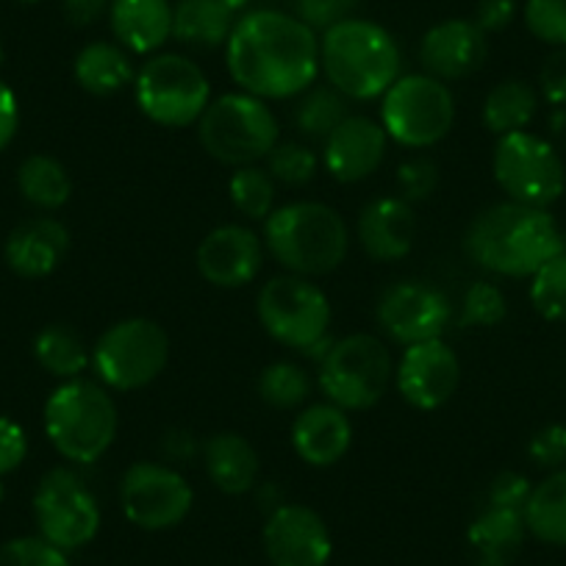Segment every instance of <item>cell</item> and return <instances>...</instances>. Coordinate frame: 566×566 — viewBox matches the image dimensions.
Listing matches in <instances>:
<instances>
[{
    "label": "cell",
    "mask_w": 566,
    "mask_h": 566,
    "mask_svg": "<svg viewBox=\"0 0 566 566\" xmlns=\"http://www.w3.org/2000/svg\"><path fill=\"white\" fill-rule=\"evenodd\" d=\"M231 78L261 101H283L312 90L319 73V40L312 25L272 9L237 20L226 42Z\"/></svg>",
    "instance_id": "1"
},
{
    "label": "cell",
    "mask_w": 566,
    "mask_h": 566,
    "mask_svg": "<svg viewBox=\"0 0 566 566\" xmlns=\"http://www.w3.org/2000/svg\"><path fill=\"white\" fill-rule=\"evenodd\" d=\"M464 250L494 275L527 277L555 255L566 253L564 233L547 209L509 203L489 206L467 228Z\"/></svg>",
    "instance_id": "2"
},
{
    "label": "cell",
    "mask_w": 566,
    "mask_h": 566,
    "mask_svg": "<svg viewBox=\"0 0 566 566\" xmlns=\"http://www.w3.org/2000/svg\"><path fill=\"white\" fill-rule=\"evenodd\" d=\"M319 67L345 97L373 101L400 78V51L395 36L378 23L347 18L319 40Z\"/></svg>",
    "instance_id": "3"
},
{
    "label": "cell",
    "mask_w": 566,
    "mask_h": 566,
    "mask_svg": "<svg viewBox=\"0 0 566 566\" xmlns=\"http://www.w3.org/2000/svg\"><path fill=\"white\" fill-rule=\"evenodd\" d=\"M264 242L292 275L314 277L328 275L345 261L350 233L336 209L314 200H297L266 217Z\"/></svg>",
    "instance_id": "4"
},
{
    "label": "cell",
    "mask_w": 566,
    "mask_h": 566,
    "mask_svg": "<svg viewBox=\"0 0 566 566\" xmlns=\"http://www.w3.org/2000/svg\"><path fill=\"white\" fill-rule=\"evenodd\" d=\"M119 417L112 395L86 378L64 380L45 402V433L59 455L95 464L117 439Z\"/></svg>",
    "instance_id": "5"
},
{
    "label": "cell",
    "mask_w": 566,
    "mask_h": 566,
    "mask_svg": "<svg viewBox=\"0 0 566 566\" xmlns=\"http://www.w3.org/2000/svg\"><path fill=\"white\" fill-rule=\"evenodd\" d=\"M198 134L206 154L231 167H250L266 159L281 142L272 108L250 92H228L211 101L198 119Z\"/></svg>",
    "instance_id": "6"
},
{
    "label": "cell",
    "mask_w": 566,
    "mask_h": 566,
    "mask_svg": "<svg viewBox=\"0 0 566 566\" xmlns=\"http://www.w3.org/2000/svg\"><path fill=\"white\" fill-rule=\"evenodd\" d=\"M136 106L150 123L187 128L198 123L211 103V86L203 70L181 53H159L142 64L134 81Z\"/></svg>",
    "instance_id": "7"
},
{
    "label": "cell",
    "mask_w": 566,
    "mask_h": 566,
    "mask_svg": "<svg viewBox=\"0 0 566 566\" xmlns=\"http://www.w3.org/2000/svg\"><path fill=\"white\" fill-rule=\"evenodd\" d=\"M391 378L395 364L389 347L373 334H353L334 342L328 356L319 361V389L328 402L345 411H367L378 406Z\"/></svg>",
    "instance_id": "8"
},
{
    "label": "cell",
    "mask_w": 566,
    "mask_h": 566,
    "mask_svg": "<svg viewBox=\"0 0 566 566\" xmlns=\"http://www.w3.org/2000/svg\"><path fill=\"white\" fill-rule=\"evenodd\" d=\"M455 123V97L433 75H402L386 90L380 125L402 148H431Z\"/></svg>",
    "instance_id": "9"
},
{
    "label": "cell",
    "mask_w": 566,
    "mask_h": 566,
    "mask_svg": "<svg viewBox=\"0 0 566 566\" xmlns=\"http://www.w3.org/2000/svg\"><path fill=\"white\" fill-rule=\"evenodd\" d=\"M170 361V336L159 323L130 317L114 323L92 347L97 378L117 391H136L154 384Z\"/></svg>",
    "instance_id": "10"
},
{
    "label": "cell",
    "mask_w": 566,
    "mask_h": 566,
    "mask_svg": "<svg viewBox=\"0 0 566 566\" xmlns=\"http://www.w3.org/2000/svg\"><path fill=\"white\" fill-rule=\"evenodd\" d=\"M492 165L500 189L514 203L547 209L566 189L564 161L553 142L527 130L500 136Z\"/></svg>",
    "instance_id": "11"
},
{
    "label": "cell",
    "mask_w": 566,
    "mask_h": 566,
    "mask_svg": "<svg viewBox=\"0 0 566 566\" xmlns=\"http://www.w3.org/2000/svg\"><path fill=\"white\" fill-rule=\"evenodd\" d=\"M259 319L283 347L306 353L328 336L331 301L303 275H281L259 292Z\"/></svg>",
    "instance_id": "12"
},
{
    "label": "cell",
    "mask_w": 566,
    "mask_h": 566,
    "mask_svg": "<svg viewBox=\"0 0 566 566\" xmlns=\"http://www.w3.org/2000/svg\"><path fill=\"white\" fill-rule=\"evenodd\" d=\"M34 520L40 536L53 547L78 549L101 531V505L73 470L48 472L34 492Z\"/></svg>",
    "instance_id": "13"
},
{
    "label": "cell",
    "mask_w": 566,
    "mask_h": 566,
    "mask_svg": "<svg viewBox=\"0 0 566 566\" xmlns=\"http://www.w3.org/2000/svg\"><path fill=\"white\" fill-rule=\"evenodd\" d=\"M119 505L130 525L142 531H170L189 516L195 492L172 467L136 461L119 483Z\"/></svg>",
    "instance_id": "14"
},
{
    "label": "cell",
    "mask_w": 566,
    "mask_h": 566,
    "mask_svg": "<svg viewBox=\"0 0 566 566\" xmlns=\"http://www.w3.org/2000/svg\"><path fill=\"white\" fill-rule=\"evenodd\" d=\"M378 325L397 345L411 347L419 342L442 339L453 317L448 295L428 281H400L380 295Z\"/></svg>",
    "instance_id": "15"
},
{
    "label": "cell",
    "mask_w": 566,
    "mask_h": 566,
    "mask_svg": "<svg viewBox=\"0 0 566 566\" xmlns=\"http://www.w3.org/2000/svg\"><path fill=\"white\" fill-rule=\"evenodd\" d=\"M264 553L272 566H328L334 542L323 516L308 505L281 503L264 522Z\"/></svg>",
    "instance_id": "16"
},
{
    "label": "cell",
    "mask_w": 566,
    "mask_h": 566,
    "mask_svg": "<svg viewBox=\"0 0 566 566\" xmlns=\"http://www.w3.org/2000/svg\"><path fill=\"white\" fill-rule=\"evenodd\" d=\"M397 391L419 411H437L461 386V361L442 339L406 347L395 369Z\"/></svg>",
    "instance_id": "17"
},
{
    "label": "cell",
    "mask_w": 566,
    "mask_h": 566,
    "mask_svg": "<svg viewBox=\"0 0 566 566\" xmlns=\"http://www.w3.org/2000/svg\"><path fill=\"white\" fill-rule=\"evenodd\" d=\"M200 275L220 290H239L255 281L264 264L261 239L244 226H220L203 237L195 253Z\"/></svg>",
    "instance_id": "18"
},
{
    "label": "cell",
    "mask_w": 566,
    "mask_h": 566,
    "mask_svg": "<svg viewBox=\"0 0 566 566\" xmlns=\"http://www.w3.org/2000/svg\"><path fill=\"white\" fill-rule=\"evenodd\" d=\"M489 53L486 34L475 20H444L422 36L419 62L439 81H461L483 67Z\"/></svg>",
    "instance_id": "19"
},
{
    "label": "cell",
    "mask_w": 566,
    "mask_h": 566,
    "mask_svg": "<svg viewBox=\"0 0 566 566\" xmlns=\"http://www.w3.org/2000/svg\"><path fill=\"white\" fill-rule=\"evenodd\" d=\"M384 125L361 114H347L345 123L325 139L323 165L339 184H358L373 176L386 156Z\"/></svg>",
    "instance_id": "20"
},
{
    "label": "cell",
    "mask_w": 566,
    "mask_h": 566,
    "mask_svg": "<svg viewBox=\"0 0 566 566\" xmlns=\"http://www.w3.org/2000/svg\"><path fill=\"white\" fill-rule=\"evenodd\" d=\"M292 444L308 467L339 464L353 444L350 417L334 402H314L297 413L292 424Z\"/></svg>",
    "instance_id": "21"
},
{
    "label": "cell",
    "mask_w": 566,
    "mask_h": 566,
    "mask_svg": "<svg viewBox=\"0 0 566 566\" xmlns=\"http://www.w3.org/2000/svg\"><path fill=\"white\" fill-rule=\"evenodd\" d=\"M417 239L413 206L402 198H378L358 217V242L373 261H400Z\"/></svg>",
    "instance_id": "22"
},
{
    "label": "cell",
    "mask_w": 566,
    "mask_h": 566,
    "mask_svg": "<svg viewBox=\"0 0 566 566\" xmlns=\"http://www.w3.org/2000/svg\"><path fill=\"white\" fill-rule=\"evenodd\" d=\"M70 250V233L53 217H36L14 228L7 239V264L20 277H45Z\"/></svg>",
    "instance_id": "23"
},
{
    "label": "cell",
    "mask_w": 566,
    "mask_h": 566,
    "mask_svg": "<svg viewBox=\"0 0 566 566\" xmlns=\"http://www.w3.org/2000/svg\"><path fill=\"white\" fill-rule=\"evenodd\" d=\"M108 20L119 45L134 53H154L172 36L170 0H112Z\"/></svg>",
    "instance_id": "24"
},
{
    "label": "cell",
    "mask_w": 566,
    "mask_h": 566,
    "mask_svg": "<svg viewBox=\"0 0 566 566\" xmlns=\"http://www.w3.org/2000/svg\"><path fill=\"white\" fill-rule=\"evenodd\" d=\"M527 525L522 511L486 505L467 531L475 566H511L525 544Z\"/></svg>",
    "instance_id": "25"
},
{
    "label": "cell",
    "mask_w": 566,
    "mask_h": 566,
    "mask_svg": "<svg viewBox=\"0 0 566 566\" xmlns=\"http://www.w3.org/2000/svg\"><path fill=\"white\" fill-rule=\"evenodd\" d=\"M206 472L226 494H244L259 483L261 461L253 444L239 433H217L203 448Z\"/></svg>",
    "instance_id": "26"
},
{
    "label": "cell",
    "mask_w": 566,
    "mask_h": 566,
    "mask_svg": "<svg viewBox=\"0 0 566 566\" xmlns=\"http://www.w3.org/2000/svg\"><path fill=\"white\" fill-rule=\"evenodd\" d=\"M237 12L231 0H178L172 9V36L189 48H217L231 36Z\"/></svg>",
    "instance_id": "27"
},
{
    "label": "cell",
    "mask_w": 566,
    "mask_h": 566,
    "mask_svg": "<svg viewBox=\"0 0 566 566\" xmlns=\"http://www.w3.org/2000/svg\"><path fill=\"white\" fill-rule=\"evenodd\" d=\"M73 73L81 90L97 97L117 95L119 90H125L134 81L128 53L114 45V42H90L86 48H81V53L75 56Z\"/></svg>",
    "instance_id": "28"
},
{
    "label": "cell",
    "mask_w": 566,
    "mask_h": 566,
    "mask_svg": "<svg viewBox=\"0 0 566 566\" xmlns=\"http://www.w3.org/2000/svg\"><path fill=\"white\" fill-rule=\"evenodd\" d=\"M522 514L527 533H533L538 542L566 547V467L533 486Z\"/></svg>",
    "instance_id": "29"
},
{
    "label": "cell",
    "mask_w": 566,
    "mask_h": 566,
    "mask_svg": "<svg viewBox=\"0 0 566 566\" xmlns=\"http://www.w3.org/2000/svg\"><path fill=\"white\" fill-rule=\"evenodd\" d=\"M18 189L31 206L45 211L62 209L73 195L67 167L45 154L29 156L18 170Z\"/></svg>",
    "instance_id": "30"
},
{
    "label": "cell",
    "mask_w": 566,
    "mask_h": 566,
    "mask_svg": "<svg viewBox=\"0 0 566 566\" xmlns=\"http://www.w3.org/2000/svg\"><path fill=\"white\" fill-rule=\"evenodd\" d=\"M538 106V95L525 81H503L483 101V123L492 134L505 136L525 130Z\"/></svg>",
    "instance_id": "31"
},
{
    "label": "cell",
    "mask_w": 566,
    "mask_h": 566,
    "mask_svg": "<svg viewBox=\"0 0 566 566\" xmlns=\"http://www.w3.org/2000/svg\"><path fill=\"white\" fill-rule=\"evenodd\" d=\"M34 356L45 373L62 380L81 378V373L92 364L84 339L70 325H48V328H42L34 339Z\"/></svg>",
    "instance_id": "32"
},
{
    "label": "cell",
    "mask_w": 566,
    "mask_h": 566,
    "mask_svg": "<svg viewBox=\"0 0 566 566\" xmlns=\"http://www.w3.org/2000/svg\"><path fill=\"white\" fill-rule=\"evenodd\" d=\"M295 119L303 134L328 139L347 119V97L334 86H314L297 103Z\"/></svg>",
    "instance_id": "33"
},
{
    "label": "cell",
    "mask_w": 566,
    "mask_h": 566,
    "mask_svg": "<svg viewBox=\"0 0 566 566\" xmlns=\"http://www.w3.org/2000/svg\"><path fill=\"white\" fill-rule=\"evenodd\" d=\"M228 195L239 214L248 220H266L275 211V181L259 167H239L228 181Z\"/></svg>",
    "instance_id": "34"
},
{
    "label": "cell",
    "mask_w": 566,
    "mask_h": 566,
    "mask_svg": "<svg viewBox=\"0 0 566 566\" xmlns=\"http://www.w3.org/2000/svg\"><path fill=\"white\" fill-rule=\"evenodd\" d=\"M312 395V380L301 364L275 361L261 373L259 378V397L272 408H297Z\"/></svg>",
    "instance_id": "35"
},
{
    "label": "cell",
    "mask_w": 566,
    "mask_h": 566,
    "mask_svg": "<svg viewBox=\"0 0 566 566\" xmlns=\"http://www.w3.org/2000/svg\"><path fill=\"white\" fill-rule=\"evenodd\" d=\"M531 277L533 308L549 323H566V253L549 259Z\"/></svg>",
    "instance_id": "36"
},
{
    "label": "cell",
    "mask_w": 566,
    "mask_h": 566,
    "mask_svg": "<svg viewBox=\"0 0 566 566\" xmlns=\"http://www.w3.org/2000/svg\"><path fill=\"white\" fill-rule=\"evenodd\" d=\"M505 314H509V303H505L500 286L478 281L464 292L459 328H494V325L503 323Z\"/></svg>",
    "instance_id": "37"
},
{
    "label": "cell",
    "mask_w": 566,
    "mask_h": 566,
    "mask_svg": "<svg viewBox=\"0 0 566 566\" xmlns=\"http://www.w3.org/2000/svg\"><path fill=\"white\" fill-rule=\"evenodd\" d=\"M266 172L272 181L286 187H303L317 176V156L297 142H277L266 156Z\"/></svg>",
    "instance_id": "38"
},
{
    "label": "cell",
    "mask_w": 566,
    "mask_h": 566,
    "mask_svg": "<svg viewBox=\"0 0 566 566\" xmlns=\"http://www.w3.org/2000/svg\"><path fill=\"white\" fill-rule=\"evenodd\" d=\"M0 566H70V560L42 536H23L0 544Z\"/></svg>",
    "instance_id": "39"
},
{
    "label": "cell",
    "mask_w": 566,
    "mask_h": 566,
    "mask_svg": "<svg viewBox=\"0 0 566 566\" xmlns=\"http://www.w3.org/2000/svg\"><path fill=\"white\" fill-rule=\"evenodd\" d=\"M525 23L536 40L566 48V0H527Z\"/></svg>",
    "instance_id": "40"
},
{
    "label": "cell",
    "mask_w": 566,
    "mask_h": 566,
    "mask_svg": "<svg viewBox=\"0 0 566 566\" xmlns=\"http://www.w3.org/2000/svg\"><path fill=\"white\" fill-rule=\"evenodd\" d=\"M397 184H400L402 200H408V203H422V200H428L437 192L439 167L431 159H424V156L408 159L397 170Z\"/></svg>",
    "instance_id": "41"
},
{
    "label": "cell",
    "mask_w": 566,
    "mask_h": 566,
    "mask_svg": "<svg viewBox=\"0 0 566 566\" xmlns=\"http://www.w3.org/2000/svg\"><path fill=\"white\" fill-rule=\"evenodd\" d=\"M533 464L544 470H560L566 464V424H547L527 444Z\"/></svg>",
    "instance_id": "42"
},
{
    "label": "cell",
    "mask_w": 566,
    "mask_h": 566,
    "mask_svg": "<svg viewBox=\"0 0 566 566\" xmlns=\"http://www.w3.org/2000/svg\"><path fill=\"white\" fill-rule=\"evenodd\" d=\"M295 3L303 23L325 31L350 18L353 9L358 7V0H295Z\"/></svg>",
    "instance_id": "43"
},
{
    "label": "cell",
    "mask_w": 566,
    "mask_h": 566,
    "mask_svg": "<svg viewBox=\"0 0 566 566\" xmlns=\"http://www.w3.org/2000/svg\"><path fill=\"white\" fill-rule=\"evenodd\" d=\"M533 486L525 475L520 472H503L492 481L489 486V505H497V509H511V511H525L527 497H531Z\"/></svg>",
    "instance_id": "44"
},
{
    "label": "cell",
    "mask_w": 566,
    "mask_h": 566,
    "mask_svg": "<svg viewBox=\"0 0 566 566\" xmlns=\"http://www.w3.org/2000/svg\"><path fill=\"white\" fill-rule=\"evenodd\" d=\"M29 455V437L14 419L0 417V478L18 470Z\"/></svg>",
    "instance_id": "45"
},
{
    "label": "cell",
    "mask_w": 566,
    "mask_h": 566,
    "mask_svg": "<svg viewBox=\"0 0 566 566\" xmlns=\"http://www.w3.org/2000/svg\"><path fill=\"white\" fill-rule=\"evenodd\" d=\"M538 84H542V95L555 108H566V48L549 53L542 73H538Z\"/></svg>",
    "instance_id": "46"
},
{
    "label": "cell",
    "mask_w": 566,
    "mask_h": 566,
    "mask_svg": "<svg viewBox=\"0 0 566 566\" xmlns=\"http://www.w3.org/2000/svg\"><path fill=\"white\" fill-rule=\"evenodd\" d=\"M516 0H481L475 9V23L483 34H494L514 23Z\"/></svg>",
    "instance_id": "47"
},
{
    "label": "cell",
    "mask_w": 566,
    "mask_h": 566,
    "mask_svg": "<svg viewBox=\"0 0 566 566\" xmlns=\"http://www.w3.org/2000/svg\"><path fill=\"white\" fill-rule=\"evenodd\" d=\"M20 125V103L12 86L0 81V150H7L12 145L14 134Z\"/></svg>",
    "instance_id": "48"
},
{
    "label": "cell",
    "mask_w": 566,
    "mask_h": 566,
    "mask_svg": "<svg viewBox=\"0 0 566 566\" xmlns=\"http://www.w3.org/2000/svg\"><path fill=\"white\" fill-rule=\"evenodd\" d=\"M108 0H64V14L73 25L84 29V25L97 23L103 14L108 12Z\"/></svg>",
    "instance_id": "49"
},
{
    "label": "cell",
    "mask_w": 566,
    "mask_h": 566,
    "mask_svg": "<svg viewBox=\"0 0 566 566\" xmlns=\"http://www.w3.org/2000/svg\"><path fill=\"white\" fill-rule=\"evenodd\" d=\"M549 136L555 150H566V108H555L549 114Z\"/></svg>",
    "instance_id": "50"
},
{
    "label": "cell",
    "mask_w": 566,
    "mask_h": 566,
    "mask_svg": "<svg viewBox=\"0 0 566 566\" xmlns=\"http://www.w3.org/2000/svg\"><path fill=\"white\" fill-rule=\"evenodd\" d=\"M18 3H23V7H34V3H42V0H18Z\"/></svg>",
    "instance_id": "51"
},
{
    "label": "cell",
    "mask_w": 566,
    "mask_h": 566,
    "mask_svg": "<svg viewBox=\"0 0 566 566\" xmlns=\"http://www.w3.org/2000/svg\"><path fill=\"white\" fill-rule=\"evenodd\" d=\"M3 494H7V492H3V483H0V500H3Z\"/></svg>",
    "instance_id": "52"
},
{
    "label": "cell",
    "mask_w": 566,
    "mask_h": 566,
    "mask_svg": "<svg viewBox=\"0 0 566 566\" xmlns=\"http://www.w3.org/2000/svg\"><path fill=\"white\" fill-rule=\"evenodd\" d=\"M0 62H3V45H0Z\"/></svg>",
    "instance_id": "53"
}]
</instances>
